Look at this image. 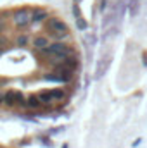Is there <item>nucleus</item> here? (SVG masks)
Instances as JSON below:
<instances>
[{"label": "nucleus", "instance_id": "39448f33", "mask_svg": "<svg viewBox=\"0 0 147 148\" xmlns=\"http://www.w3.org/2000/svg\"><path fill=\"white\" fill-rule=\"evenodd\" d=\"M31 45L35 47L37 52H40V50H43V48H47L50 45V40H49V36H45V35H38V36H35L31 40Z\"/></svg>", "mask_w": 147, "mask_h": 148}, {"label": "nucleus", "instance_id": "f257e3e1", "mask_svg": "<svg viewBox=\"0 0 147 148\" xmlns=\"http://www.w3.org/2000/svg\"><path fill=\"white\" fill-rule=\"evenodd\" d=\"M43 26L49 31V35L52 36V40H66V38H69L68 24L62 19H59V17H47Z\"/></svg>", "mask_w": 147, "mask_h": 148}, {"label": "nucleus", "instance_id": "f03ea898", "mask_svg": "<svg viewBox=\"0 0 147 148\" xmlns=\"http://www.w3.org/2000/svg\"><path fill=\"white\" fill-rule=\"evenodd\" d=\"M12 23L17 29H26L33 24V9L23 7V9H16L12 12Z\"/></svg>", "mask_w": 147, "mask_h": 148}, {"label": "nucleus", "instance_id": "0eeeda50", "mask_svg": "<svg viewBox=\"0 0 147 148\" xmlns=\"http://www.w3.org/2000/svg\"><path fill=\"white\" fill-rule=\"evenodd\" d=\"M49 17V14L43 10V9H33V24H40V23H45Z\"/></svg>", "mask_w": 147, "mask_h": 148}, {"label": "nucleus", "instance_id": "7ed1b4c3", "mask_svg": "<svg viewBox=\"0 0 147 148\" xmlns=\"http://www.w3.org/2000/svg\"><path fill=\"white\" fill-rule=\"evenodd\" d=\"M38 98L42 100L43 105H50L54 102H66L68 100V93L61 88H52V90H42L37 93Z\"/></svg>", "mask_w": 147, "mask_h": 148}, {"label": "nucleus", "instance_id": "9b49d317", "mask_svg": "<svg viewBox=\"0 0 147 148\" xmlns=\"http://www.w3.org/2000/svg\"><path fill=\"white\" fill-rule=\"evenodd\" d=\"M0 84H2V81H0Z\"/></svg>", "mask_w": 147, "mask_h": 148}, {"label": "nucleus", "instance_id": "423d86ee", "mask_svg": "<svg viewBox=\"0 0 147 148\" xmlns=\"http://www.w3.org/2000/svg\"><path fill=\"white\" fill-rule=\"evenodd\" d=\"M42 107H45V105L42 103V100L38 98V95H30V97L26 98V109L38 110V109H42Z\"/></svg>", "mask_w": 147, "mask_h": 148}, {"label": "nucleus", "instance_id": "20e7f679", "mask_svg": "<svg viewBox=\"0 0 147 148\" xmlns=\"http://www.w3.org/2000/svg\"><path fill=\"white\" fill-rule=\"evenodd\" d=\"M3 105L5 107H21L26 109V98L21 91L16 90H7L3 91Z\"/></svg>", "mask_w": 147, "mask_h": 148}, {"label": "nucleus", "instance_id": "1a4fd4ad", "mask_svg": "<svg viewBox=\"0 0 147 148\" xmlns=\"http://www.w3.org/2000/svg\"><path fill=\"white\" fill-rule=\"evenodd\" d=\"M2 17H7V14H5V12H0V36H2L3 31H5V19H2Z\"/></svg>", "mask_w": 147, "mask_h": 148}, {"label": "nucleus", "instance_id": "6e6552de", "mask_svg": "<svg viewBox=\"0 0 147 148\" xmlns=\"http://www.w3.org/2000/svg\"><path fill=\"white\" fill-rule=\"evenodd\" d=\"M28 41H30V38H28L26 33H23V35H19V36H17V45H19V47H26V45H28Z\"/></svg>", "mask_w": 147, "mask_h": 148}, {"label": "nucleus", "instance_id": "9d476101", "mask_svg": "<svg viewBox=\"0 0 147 148\" xmlns=\"http://www.w3.org/2000/svg\"><path fill=\"white\" fill-rule=\"evenodd\" d=\"M3 52V47H2V40H0V53Z\"/></svg>", "mask_w": 147, "mask_h": 148}]
</instances>
